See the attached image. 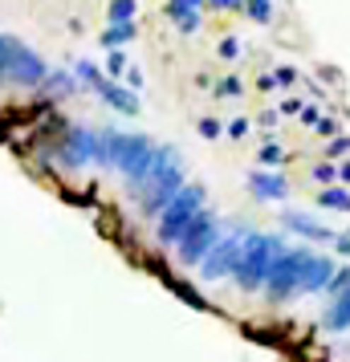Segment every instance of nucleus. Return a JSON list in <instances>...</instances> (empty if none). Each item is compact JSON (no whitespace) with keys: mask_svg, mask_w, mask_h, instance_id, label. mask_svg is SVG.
I'll list each match as a JSON object with an SVG mask.
<instances>
[{"mask_svg":"<svg viewBox=\"0 0 350 362\" xmlns=\"http://www.w3.org/2000/svg\"><path fill=\"white\" fill-rule=\"evenodd\" d=\"M98 139H102V163L118 167V171L131 180V187L139 192V187L147 183V175H151L155 143L143 139V134H118V131H106V134H98Z\"/></svg>","mask_w":350,"mask_h":362,"instance_id":"f257e3e1","label":"nucleus"},{"mask_svg":"<svg viewBox=\"0 0 350 362\" xmlns=\"http://www.w3.org/2000/svg\"><path fill=\"white\" fill-rule=\"evenodd\" d=\"M281 240L277 236H265V232H245V245H240V264H236V285H240V293H257V289H265L269 281V269L277 261V252H281Z\"/></svg>","mask_w":350,"mask_h":362,"instance_id":"f03ea898","label":"nucleus"},{"mask_svg":"<svg viewBox=\"0 0 350 362\" xmlns=\"http://www.w3.org/2000/svg\"><path fill=\"white\" fill-rule=\"evenodd\" d=\"M204 192L200 183H184L175 199L167 204L163 212H159V224H155V236H159V245H180V236L187 232V224L196 220V212H204Z\"/></svg>","mask_w":350,"mask_h":362,"instance_id":"7ed1b4c3","label":"nucleus"},{"mask_svg":"<svg viewBox=\"0 0 350 362\" xmlns=\"http://www.w3.org/2000/svg\"><path fill=\"white\" fill-rule=\"evenodd\" d=\"M305 257H310V248H301V245H285L281 252H277V261H273L269 281H265V297L273 301V305H281V301H289V297H298Z\"/></svg>","mask_w":350,"mask_h":362,"instance_id":"20e7f679","label":"nucleus"},{"mask_svg":"<svg viewBox=\"0 0 350 362\" xmlns=\"http://www.w3.org/2000/svg\"><path fill=\"white\" fill-rule=\"evenodd\" d=\"M220 240V224H216V216L208 212H196V220L187 224V232L180 236V245H175V257L184 264H200L204 257H208V248Z\"/></svg>","mask_w":350,"mask_h":362,"instance_id":"39448f33","label":"nucleus"},{"mask_svg":"<svg viewBox=\"0 0 350 362\" xmlns=\"http://www.w3.org/2000/svg\"><path fill=\"white\" fill-rule=\"evenodd\" d=\"M240 245H245V232H228V236H220L216 245L208 248V257H204L196 269H200V277L212 285V281H224L236 273V264H240Z\"/></svg>","mask_w":350,"mask_h":362,"instance_id":"423d86ee","label":"nucleus"},{"mask_svg":"<svg viewBox=\"0 0 350 362\" xmlns=\"http://www.w3.org/2000/svg\"><path fill=\"white\" fill-rule=\"evenodd\" d=\"M184 187V167L175 163V167H167L163 175H155V180H147L139 192H143V212L147 216H159L175 199V192Z\"/></svg>","mask_w":350,"mask_h":362,"instance_id":"0eeeda50","label":"nucleus"},{"mask_svg":"<svg viewBox=\"0 0 350 362\" xmlns=\"http://www.w3.org/2000/svg\"><path fill=\"white\" fill-rule=\"evenodd\" d=\"M334 257H322V252H310L305 264H301V289L298 293H326V285L334 277Z\"/></svg>","mask_w":350,"mask_h":362,"instance_id":"6e6552de","label":"nucleus"},{"mask_svg":"<svg viewBox=\"0 0 350 362\" xmlns=\"http://www.w3.org/2000/svg\"><path fill=\"white\" fill-rule=\"evenodd\" d=\"M8 82H21V86L45 82V62H41L33 49H25V45H21L17 57H13V66H8Z\"/></svg>","mask_w":350,"mask_h":362,"instance_id":"1a4fd4ad","label":"nucleus"},{"mask_svg":"<svg viewBox=\"0 0 350 362\" xmlns=\"http://www.w3.org/2000/svg\"><path fill=\"white\" fill-rule=\"evenodd\" d=\"M66 159H69L74 167H78V163H90V159H98V163H102V139H98L94 131H82V127H78V131H69Z\"/></svg>","mask_w":350,"mask_h":362,"instance_id":"9d476101","label":"nucleus"},{"mask_svg":"<svg viewBox=\"0 0 350 362\" xmlns=\"http://www.w3.org/2000/svg\"><path fill=\"white\" fill-rule=\"evenodd\" d=\"M285 228H293L298 236H305V240H317V245H334V236H338V232L322 228L317 220H310L305 212H285Z\"/></svg>","mask_w":350,"mask_h":362,"instance_id":"9b49d317","label":"nucleus"},{"mask_svg":"<svg viewBox=\"0 0 350 362\" xmlns=\"http://www.w3.org/2000/svg\"><path fill=\"white\" fill-rule=\"evenodd\" d=\"M200 4L204 0H167V17L175 21L180 33H196L200 29Z\"/></svg>","mask_w":350,"mask_h":362,"instance_id":"f8f14e48","label":"nucleus"},{"mask_svg":"<svg viewBox=\"0 0 350 362\" xmlns=\"http://www.w3.org/2000/svg\"><path fill=\"white\" fill-rule=\"evenodd\" d=\"M249 187H252V196H257V199H285V196H289L285 175H273V171H252Z\"/></svg>","mask_w":350,"mask_h":362,"instance_id":"ddd939ff","label":"nucleus"},{"mask_svg":"<svg viewBox=\"0 0 350 362\" xmlns=\"http://www.w3.org/2000/svg\"><path fill=\"white\" fill-rule=\"evenodd\" d=\"M94 90H98L102 98H106L110 106H115V110H122V115H139V98H134L131 90H122L118 82H110V78H102V82L94 86Z\"/></svg>","mask_w":350,"mask_h":362,"instance_id":"4468645a","label":"nucleus"},{"mask_svg":"<svg viewBox=\"0 0 350 362\" xmlns=\"http://www.w3.org/2000/svg\"><path fill=\"white\" fill-rule=\"evenodd\" d=\"M322 322H326V329H330V334H346V329H350V293L334 297Z\"/></svg>","mask_w":350,"mask_h":362,"instance_id":"2eb2a0df","label":"nucleus"},{"mask_svg":"<svg viewBox=\"0 0 350 362\" xmlns=\"http://www.w3.org/2000/svg\"><path fill=\"white\" fill-rule=\"evenodd\" d=\"M317 208H330V212L350 216V192L346 187H322V192H317Z\"/></svg>","mask_w":350,"mask_h":362,"instance_id":"dca6fc26","label":"nucleus"},{"mask_svg":"<svg viewBox=\"0 0 350 362\" xmlns=\"http://www.w3.org/2000/svg\"><path fill=\"white\" fill-rule=\"evenodd\" d=\"M134 37V25L127 21V25H110L106 33H102V45H110V49H118V45H127Z\"/></svg>","mask_w":350,"mask_h":362,"instance_id":"f3484780","label":"nucleus"},{"mask_svg":"<svg viewBox=\"0 0 350 362\" xmlns=\"http://www.w3.org/2000/svg\"><path fill=\"white\" fill-rule=\"evenodd\" d=\"M17 49H21V41H17V37H0V82L8 78V66H13Z\"/></svg>","mask_w":350,"mask_h":362,"instance_id":"a211bd4d","label":"nucleus"},{"mask_svg":"<svg viewBox=\"0 0 350 362\" xmlns=\"http://www.w3.org/2000/svg\"><path fill=\"white\" fill-rule=\"evenodd\" d=\"M326 293H330V297L350 293V264H342V269H334V277H330V285H326Z\"/></svg>","mask_w":350,"mask_h":362,"instance_id":"6ab92c4d","label":"nucleus"},{"mask_svg":"<svg viewBox=\"0 0 350 362\" xmlns=\"http://www.w3.org/2000/svg\"><path fill=\"white\" fill-rule=\"evenodd\" d=\"M245 8H249V17L257 25H269L273 21V0H245Z\"/></svg>","mask_w":350,"mask_h":362,"instance_id":"aec40b11","label":"nucleus"},{"mask_svg":"<svg viewBox=\"0 0 350 362\" xmlns=\"http://www.w3.org/2000/svg\"><path fill=\"white\" fill-rule=\"evenodd\" d=\"M134 17V0H110V21L115 25H127Z\"/></svg>","mask_w":350,"mask_h":362,"instance_id":"412c9836","label":"nucleus"},{"mask_svg":"<svg viewBox=\"0 0 350 362\" xmlns=\"http://www.w3.org/2000/svg\"><path fill=\"white\" fill-rule=\"evenodd\" d=\"M257 159H261V163H265V171H269V167H281V163H285V151L277 147V143H265Z\"/></svg>","mask_w":350,"mask_h":362,"instance_id":"4be33fe9","label":"nucleus"},{"mask_svg":"<svg viewBox=\"0 0 350 362\" xmlns=\"http://www.w3.org/2000/svg\"><path fill=\"white\" fill-rule=\"evenodd\" d=\"M106 69H110V78H122V69H127V53H122V49H110V57H106Z\"/></svg>","mask_w":350,"mask_h":362,"instance_id":"5701e85b","label":"nucleus"},{"mask_svg":"<svg viewBox=\"0 0 350 362\" xmlns=\"http://www.w3.org/2000/svg\"><path fill=\"white\" fill-rule=\"evenodd\" d=\"M326 151H330V159H342V155H350V134H334Z\"/></svg>","mask_w":350,"mask_h":362,"instance_id":"b1692460","label":"nucleus"},{"mask_svg":"<svg viewBox=\"0 0 350 362\" xmlns=\"http://www.w3.org/2000/svg\"><path fill=\"white\" fill-rule=\"evenodd\" d=\"M220 57H224V62H236V57H240V41H236V37H224V41H220Z\"/></svg>","mask_w":350,"mask_h":362,"instance_id":"393cba45","label":"nucleus"},{"mask_svg":"<svg viewBox=\"0 0 350 362\" xmlns=\"http://www.w3.org/2000/svg\"><path fill=\"white\" fill-rule=\"evenodd\" d=\"M314 180L317 183H334V180H338V167H334V163H317L314 167Z\"/></svg>","mask_w":350,"mask_h":362,"instance_id":"a878e982","label":"nucleus"},{"mask_svg":"<svg viewBox=\"0 0 350 362\" xmlns=\"http://www.w3.org/2000/svg\"><path fill=\"white\" fill-rule=\"evenodd\" d=\"M78 78H86L90 86H98V82H102V74H98L94 66H90V62H78Z\"/></svg>","mask_w":350,"mask_h":362,"instance_id":"bb28decb","label":"nucleus"},{"mask_svg":"<svg viewBox=\"0 0 350 362\" xmlns=\"http://www.w3.org/2000/svg\"><path fill=\"white\" fill-rule=\"evenodd\" d=\"M216 94L220 98H236V94H240V82H236V78H224V82L216 86Z\"/></svg>","mask_w":350,"mask_h":362,"instance_id":"cd10ccee","label":"nucleus"},{"mask_svg":"<svg viewBox=\"0 0 350 362\" xmlns=\"http://www.w3.org/2000/svg\"><path fill=\"white\" fill-rule=\"evenodd\" d=\"M314 131L322 134V139H334V134H338V122H334V118H317Z\"/></svg>","mask_w":350,"mask_h":362,"instance_id":"c85d7f7f","label":"nucleus"},{"mask_svg":"<svg viewBox=\"0 0 350 362\" xmlns=\"http://www.w3.org/2000/svg\"><path fill=\"white\" fill-rule=\"evenodd\" d=\"M273 82H277V86H293V82H298V74H293L289 66H281V69H273Z\"/></svg>","mask_w":350,"mask_h":362,"instance_id":"c756f323","label":"nucleus"},{"mask_svg":"<svg viewBox=\"0 0 350 362\" xmlns=\"http://www.w3.org/2000/svg\"><path fill=\"white\" fill-rule=\"evenodd\" d=\"M200 134H204V139H220V122H216V118H204Z\"/></svg>","mask_w":350,"mask_h":362,"instance_id":"7c9ffc66","label":"nucleus"},{"mask_svg":"<svg viewBox=\"0 0 350 362\" xmlns=\"http://www.w3.org/2000/svg\"><path fill=\"white\" fill-rule=\"evenodd\" d=\"M49 86L57 90V94H69V86H74V82H69V74H53V78H49Z\"/></svg>","mask_w":350,"mask_h":362,"instance_id":"2f4dec72","label":"nucleus"},{"mask_svg":"<svg viewBox=\"0 0 350 362\" xmlns=\"http://www.w3.org/2000/svg\"><path fill=\"white\" fill-rule=\"evenodd\" d=\"M228 134H233V139H245V134H249V118H233Z\"/></svg>","mask_w":350,"mask_h":362,"instance_id":"473e14b6","label":"nucleus"},{"mask_svg":"<svg viewBox=\"0 0 350 362\" xmlns=\"http://www.w3.org/2000/svg\"><path fill=\"white\" fill-rule=\"evenodd\" d=\"M334 248H338L342 257H350V232H338V236H334Z\"/></svg>","mask_w":350,"mask_h":362,"instance_id":"72a5a7b5","label":"nucleus"},{"mask_svg":"<svg viewBox=\"0 0 350 362\" xmlns=\"http://www.w3.org/2000/svg\"><path fill=\"white\" fill-rule=\"evenodd\" d=\"M317 118H322V115H317L314 106H301V122H305L310 131H314V122H317Z\"/></svg>","mask_w":350,"mask_h":362,"instance_id":"f704fd0d","label":"nucleus"},{"mask_svg":"<svg viewBox=\"0 0 350 362\" xmlns=\"http://www.w3.org/2000/svg\"><path fill=\"white\" fill-rule=\"evenodd\" d=\"M281 115H301V102L298 98H285L281 102Z\"/></svg>","mask_w":350,"mask_h":362,"instance_id":"c9c22d12","label":"nucleus"},{"mask_svg":"<svg viewBox=\"0 0 350 362\" xmlns=\"http://www.w3.org/2000/svg\"><path fill=\"white\" fill-rule=\"evenodd\" d=\"M208 4H212V8H240L245 0H208Z\"/></svg>","mask_w":350,"mask_h":362,"instance_id":"e433bc0d","label":"nucleus"},{"mask_svg":"<svg viewBox=\"0 0 350 362\" xmlns=\"http://www.w3.org/2000/svg\"><path fill=\"white\" fill-rule=\"evenodd\" d=\"M338 180L350 183V159H346V163H338Z\"/></svg>","mask_w":350,"mask_h":362,"instance_id":"4c0bfd02","label":"nucleus"}]
</instances>
